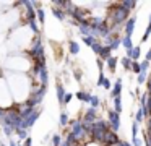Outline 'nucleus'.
Listing matches in <instances>:
<instances>
[{
	"label": "nucleus",
	"mask_w": 151,
	"mask_h": 146,
	"mask_svg": "<svg viewBox=\"0 0 151 146\" xmlns=\"http://www.w3.org/2000/svg\"><path fill=\"white\" fill-rule=\"evenodd\" d=\"M115 62H117L115 58H109V68H111V70H114V68H115Z\"/></svg>",
	"instance_id": "nucleus-1"
},
{
	"label": "nucleus",
	"mask_w": 151,
	"mask_h": 146,
	"mask_svg": "<svg viewBox=\"0 0 151 146\" xmlns=\"http://www.w3.org/2000/svg\"><path fill=\"white\" fill-rule=\"evenodd\" d=\"M70 49H72L73 54H76V52H78V45H76V44H72V45H70Z\"/></svg>",
	"instance_id": "nucleus-2"
}]
</instances>
